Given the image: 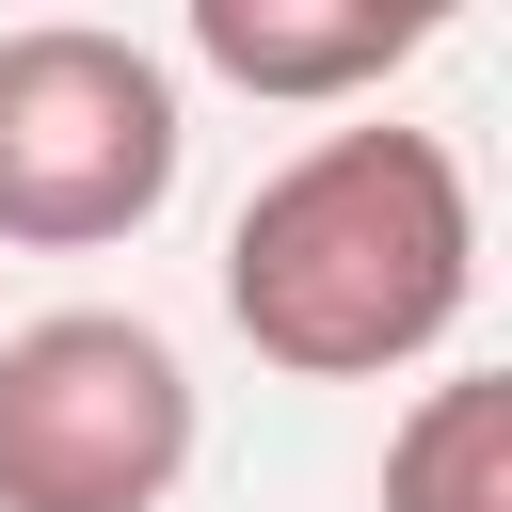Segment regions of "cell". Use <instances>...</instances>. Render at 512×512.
<instances>
[{"label":"cell","instance_id":"obj_5","mask_svg":"<svg viewBox=\"0 0 512 512\" xmlns=\"http://www.w3.org/2000/svg\"><path fill=\"white\" fill-rule=\"evenodd\" d=\"M384 512H512V384L496 368L416 384V416L384 432Z\"/></svg>","mask_w":512,"mask_h":512},{"label":"cell","instance_id":"obj_3","mask_svg":"<svg viewBox=\"0 0 512 512\" xmlns=\"http://www.w3.org/2000/svg\"><path fill=\"white\" fill-rule=\"evenodd\" d=\"M192 480V368L144 304H48L0 336V512H160Z\"/></svg>","mask_w":512,"mask_h":512},{"label":"cell","instance_id":"obj_2","mask_svg":"<svg viewBox=\"0 0 512 512\" xmlns=\"http://www.w3.org/2000/svg\"><path fill=\"white\" fill-rule=\"evenodd\" d=\"M176 160H192V112L144 32H96V16L0 32V240L16 256L144 240L176 208Z\"/></svg>","mask_w":512,"mask_h":512},{"label":"cell","instance_id":"obj_4","mask_svg":"<svg viewBox=\"0 0 512 512\" xmlns=\"http://www.w3.org/2000/svg\"><path fill=\"white\" fill-rule=\"evenodd\" d=\"M432 32H448V0H192V64L240 96H288V112L384 96Z\"/></svg>","mask_w":512,"mask_h":512},{"label":"cell","instance_id":"obj_1","mask_svg":"<svg viewBox=\"0 0 512 512\" xmlns=\"http://www.w3.org/2000/svg\"><path fill=\"white\" fill-rule=\"evenodd\" d=\"M464 304H480V192H464L448 128H400V112L320 128L224 224V320L288 384L432 368L464 336Z\"/></svg>","mask_w":512,"mask_h":512}]
</instances>
